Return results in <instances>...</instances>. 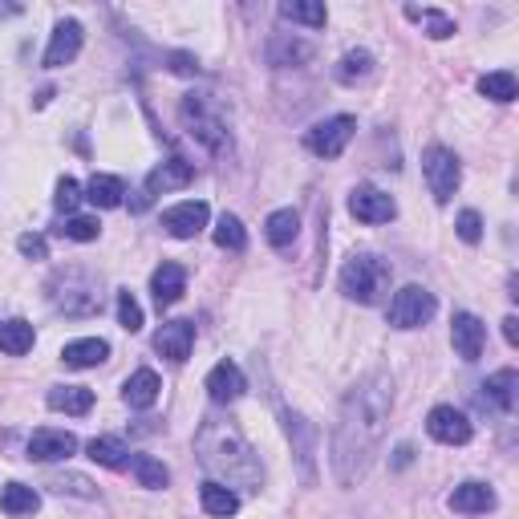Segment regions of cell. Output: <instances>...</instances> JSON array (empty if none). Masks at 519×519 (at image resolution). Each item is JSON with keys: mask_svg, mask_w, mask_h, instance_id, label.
<instances>
[{"mask_svg": "<svg viewBox=\"0 0 519 519\" xmlns=\"http://www.w3.org/2000/svg\"><path fill=\"white\" fill-rule=\"evenodd\" d=\"M82 199H86V195H82V187H78V183H73L69 175H65L61 183H57V195H53V203H57V211H65V215H73V211H78V207H82Z\"/></svg>", "mask_w": 519, "mask_h": 519, "instance_id": "39", "label": "cell"}, {"mask_svg": "<svg viewBox=\"0 0 519 519\" xmlns=\"http://www.w3.org/2000/svg\"><path fill=\"white\" fill-rule=\"evenodd\" d=\"M406 17H410V21H422V25H426V37H434V41H447V37L455 33V21L442 17V13H434V9H406Z\"/></svg>", "mask_w": 519, "mask_h": 519, "instance_id": "36", "label": "cell"}, {"mask_svg": "<svg viewBox=\"0 0 519 519\" xmlns=\"http://www.w3.org/2000/svg\"><path fill=\"white\" fill-rule=\"evenodd\" d=\"M369 69H374V57H369L365 49H349V53L341 57V65H337V78H341L345 86H353V82L369 78Z\"/></svg>", "mask_w": 519, "mask_h": 519, "instance_id": "34", "label": "cell"}, {"mask_svg": "<svg viewBox=\"0 0 519 519\" xmlns=\"http://www.w3.org/2000/svg\"><path fill=\"white\" fill-rule=\"evenodd\" d=\"M390 280H394V268L374 252H357L341 268V292L357 305H378L390 292Z\"/></svg>", "mask_w": 519, "mask_h": 519, "instance_id": "3", "label": "cell"}, {"mask_svg": "<svg viewBox=\"0 0 519 519\" xmlns=\"http://www.w3.org/2000/svg\"><path fill=\"white\" fill-rule=\"evenodd\" d=\"M503 337H507V345H519V321L515 317L503 321Z\"/></svg>", "mask_w": 519, "mask_h": 519, "instance_id": "44", "label": "cell"}, {"mask_svg": "<svg viewBox=\"0 0 519 519\" xmlns=\"http://www.w3.org/2000/svg\"><path fill=\"white\" fill-rule=\"evenodd\" d=\"M159 390H163V382H159L155 369H134L122 386V398H126L130 410H151L159 402Z\"/></svg>", "mask_w": 519, "mask_h": 519, "instance_id": "19", "label": "cell"}, {"mask_svg": "<svg viewBox=\"0 0 519 519\" xmlns=\"http://www.w3.org/2000/svg\"><path fill=\"white\" fill-rule=\"evenodd\" d=\"M82 41H86V33H82L78 21H57V29H53V37H49V49H45V65H49V69L69 65L73 57L82 53Z\"/></svg>", "mask_w": 519, "mask_h": 519, "instance_id": "15", "label": "cell"}, {"mask_svg": "<svg viewBox=\"0 0 519 519\" xmlns=\"http://www.w3.org/2000/svg\"><path fill=\"white\" fill-rule=\"evenodd\" d=\"M268 57H272V65H296V61H309L313 49L301 45V41H276V45L268 49Z\"/></svg>", "mask_w": 519, "mask_h": 519, "instance_id": "37", "label": "cell"}, {"mask_svg": "<svg viewBox=\"0 0 519 519\" xmlns=\"http://www.w3.org/2000/svg\"><path fill=\"white\" fill-rule=\"evenodd\" d=\"M207 219H211L207 203L187 199V203H175V207L163 211V228H167L175 240H195V236L207 228Z\"/></svg>", "mask_w": 519, "mask_h": 519, "instance_id": "11", "label": "cell"}, {"mask_svg": "<svg viewBox=\"0 0 519 519\" xmlns=\"http://www.w3.org/2000/svg\"><path fill=\"white\" fill-rule=\"evenodd\" d=\"M491 507H495V491L487 483H463L451 495V511H459V515H483Z\"/></svg>", "mask_w": 519, "mask_h": 519, "instance_id": "22", "label": "cell"}, {"mask_svg": "<svg viewBox=\"0 0 519 519\" xmlns=\"http://www.w3.org/2000/svg\"><path fill=\"white\" fill-rule=\"evenodd\" d=\"M426 430H430L434 442H442V447H467L471 434H475L471 418L455 406H434L430 418H426Z\"/></svg>", "mask_w": 519, "mask_h": 519, "instance_id": "8", "label": "cell"}, {"mask_svg": "<svg viewBox=\"0 0 519 519\" xmlns=\"http://www.w3.org/2000/svg\"><path fill=\"white\" fill-rule=\"evenodd\" d=\"M195 179V167L187 163V159H167L163 167H155L151 175H146V187H142V199L134 203L138 211L151 203L155 195H167V191H179V187H187Z\"/></svg>", "mask_w": 519, "mask_h": 519, "instance_id": "10", "label": "cell"}, {"mask_svg": "<svg viewBox=\"0 0 519 519\" xmlns=\"http://www.w3.org/2000/svg\"><path fill=\"white\" fill-rule=\"evenodd\" d=\"M451 345H455V353L463 361H479L483 345H487V325L475 313H455V321H451Z\"/></svg>", "mask_w": 519, "mask_h": 519, "instance_id": "14", "label": "cell"}, {"mask_svg": "<svg viewBox=\"0 0 519 519\" xmlns=\"http://www.w3.org/2000/svg\"><path fill=\"white\" fill-rule=\"evenodd\" d=\"M280 17L296 21V25H309V29H325V21H329L325 5H313V0H288V5H280Z\"/></svg>", "mask_w": 519, "mask_h": 519, "instance_id": "32", "label": "cell"}, {"mask_svg": "<svg viewBox=\"0 0 519 519\" xmlns=\"http://www.w3.org/2000/svg\"><path fill=\"white\" fill-rule=\"evenodd\" d=\"M244 390H248V382H244V369H240L236 361H219L211 374H207V394H211L215 406L236 402Z\"/></svg>", "mask_w": 519, "mask_h": 519, "instance_id": "16", "label": "cell"}, {"mask_svg": "<svg viewBox=\"0 0 519 519\" xmlns=\"http://www.w3.org/2000/svg\"><path fill=\"white\" fill-rule=\"evenodd\" d=\"M353 130H357V122H353L349 114H337V118L317 122V126L305 134V146H309L317 159H341L345 146L353 142Z\"/></svg>", "mask_w": 519, "mask_h": 519, "instance_id": "7", "label": "cell"}, {"mask_svg": "<svg viewBox=\"0 0 519 519\" xmlns=\"http://www.w3.org/2000/svg\"><path fill=\"white\" fill-rule=\"evenodd\" d=\"M37 507H41V495H37L33 487H25V483H9L5 491H0V511L13 515V519L33 515Z\"/></svg>", "mask_w": 519, "mask_h": 519, "instance_id": "29", "label": "cell"}, {"mask_svg": "<svg viewBox=\"0 0 519 519\" xmlns=\"http://www.w3.org/2000/svg\"><path fill=\"white\" fill-rule=\"evenodd\" d=\"M167 61H171V69H175V73H183V78H191V73H199V61H195L191 53H171Z\"/></svg>", "mask_w": 519, "mask_h": 519, "instance_id": "43", "label": "cell"}, {"mask_svg": "<svg viewBox=\"0 0 519 519\" xmlns=\"http://www.w3.org/2000/svg\"><path fill=\"white\" fill-rule=\"evenodd\" d=\"M57 232L65 240H73V244H90V240L102 236V224H98V219H86V215H65V224Z\"/></svg>", "mask_w": 519, "mask_h": 519, "instance_id": "35", "label": "cell"}, {"mask_svg": "<svg viewBox=\"0 0 519 519\" xmlns=\"http://www.w3.org/2000/svg\"><path fill=\"white\" fill-rule=\"evenodd\" d=\"M73 455H78V438L69 430H33V438H29L33 463H65Z\"/></svg>", "mask_w": 519, "mask_h": 519, "instance_id": "12", "label": "cell"}, {"mask_svg": "<svg viewBox=\"0 0 519 519\" xmlns=\"http://www.w3.org/2000/svg\"><path fill=\"white\" fill-rule=\"evenodd\" d=\"M390 406H394V394H390V378L382 374L357 382L345 394L337 426H333V475L341 487H353L357 479H365V471L382 455Z\"/></svg>", "mask_w": 519, "mask_h": 519, "instance_id": "1", "label": "cell"}, {"mask_svg": "<svg viewBox=\"0 0 519 519\" xmlns=\"http://www.w3.org/2000/svg\"><path fill=\"white\" fill-rule=\"evenodd\" d=\"M130 475L138 479V487H151V491H163L171 483V471L155 455H134L130 459Z\"/></svg>", "mask_w": 519, "mask_h": 519, "instance_id": "30", "label": "cell"}, {"mask_svg": "<svg viewBox=\"0 0 519 519\" xmlns=\"http://www.w3.org/2000/svg\"><path fill=\"white\" fill-rule=\"evenodd\" d=\"M434 313H438V301H434V292H426L422 284L398 288L394 301H390V325H394V329H418V325H426Z\"/></svg>", "mask_w": 519, "mask_h": 519, "instance_id": "6", "label": "cell"}, {"mask_svg": "<svg viewBox=\"0 0 519 519\" xmlns=\"http://www.w3.org/2000/svg\"><path fill=\"white\" fill-rule=\"evenodd\" d=\"M17 248H21V256H29V260H45V256H49L45 240H41V236H33V232H25V236L17 240Z\"/></svg>", "mask_w": 519, "mask_h": 519, "instance_id": "42", "label": "cell"}, {"mask_svg": "<svg viewBox=\"0 0 519 519\" xmlns=\"http://www.w3.org/2000/svg\"><path fill=\"white\" fill-rule=\"evenodd\" d=\"M422 175L430 183V195L438 203H451V195L459 191L463 183V167L455 159V151H447V146H430V151L422 155Z\"/></svg>", "mask_w": 519, "mask_h": 519, "instance_id": "5", "label": "cell"}, {"mask_svg": "<svg viewBox=\"0 0 519 519\" xmlns=\"http://www.w3.org/2000/svg\"><path fill=\"white\" fill-rule=\"evenodd\" d=\"M195 451H199V463L215 475V483H224V487L232 483V491H236V487L256 491L260 479H264L256 451L248 447V438H244L232 422L207 418L203 430H199V438H195Z\"/></svg>", "mask_w": 519, "mask_h": 519, "instance_id": "2", "label": "cell"}, {"mask_svg": "<svg viewBox=\"0 0 519 519\" xmlns=\"http://www.w3.org/2000/svg\"><path fill=\"white\" fill-rule=\"evenodd\" d=\"M110 357V345L102 341V337H82V341H69L65 349H61V361L69 365V369H94V365H102Z\"/></svg>", "mask_w": 519, "mask_h": 519, "instance_id": "21", "label": "cell"}, {"mask_svg": "<svg viewBox=\"0 0 519 519\" xmlns=\"http://www.w3.org/2000/svg\"><path fill=\"white\" fill-rule=\"evenodd\" d=\"M349 211H353V219H361V224H390V219L398 215V203L386 191L361 183L349 195Z\"/></svg>", "mask_w": 519, "mask_h": 519, "instance_id": "9", "label": "cell"}, {"mask_svg": "<svg viewBox=\"0 0 519 519\" xmlns=\"http://www.w3.org/2000/svg\"><path fill=\"white\" fill-rule=\"evenodd\" d=\"M118 325L122 329H130V333H138L142 329V305L134 301V292H118Z\"/></svg>", "mask_w": 519, "mask_h": 519, "instance_id": "38", "label": "cell"}, {"mask_svg": "<svg viewBox=\"0 0 519 519\" xmlns=\"http://www.w3.org/2000/svg\"><path fill=\"white\" fill-rule=\"evenodd\" d=\"M284 426H288V438H292V451H296V459H301V475H305V483H313L317 479V471H313V455H317V430L301 418V414H284Z\"/></svg>", "mask_w": 519, "mask_h": 519, "instance_id": "17", "label": "cell"}, {"mask_svg": "<svg viewBox=\"0 0 519 519\" xmlns=\"http://www.w3.org/2000/svg\"><path fill=\"white\" fill-rule=\"evenodd\" d=\"M264 236L272 248H292V240L301 236V215H296L292 207H280L268 215V224H264Z\"/></svg>", "mask_w": 519, "mask_h": 519, "instance_id": "23", "label": "cell"}, {"mask_svg": "<svg viewBox=\"0 0 519 519\" xmlns=\"http://www.w3.org/2000/svg\"><path fill=\"white\" fill-rule=\"evenodd\" d=\"M45 402H49V410H61V414H90L94 410V390H86V386H53Z\"/></svg>", "mask_w": 519, "mask_h": 519, "instance_id": "25", "label": "cell"}, {"mask_svg": "<svg viewBox=\"0 0 519 519\" xmlns=\"http://www.w3.org/2000/svg\"><path fill=\"white\" fill-rule=\"evenodd\" d=\"M122 199H126V183H122L118 175H94V179L86 183V203H94V207H102V211L122 207Z\"/></svg>", "mask_w": 519, "mask_h": 519, "instance_id": "26", "label": "cell"}, {"mask_svg": "<svg viewBox=\"0 0 519 519\" xmlns=\"http://www.w3.org/2000/svg\"><path fill=\"white\" fill-rule=\"evenodd\" d=\"M479 390H483V394H479V406H483V410L511 414V410H515V398H519V374H515V369H499V374H491Z\"/></svg>", "mask_w": 519, "mask_h": 519, "instance_id": "13", "label": "cell"}, {"mask_svg": "<svg viewBox=\"0 0 519 519\" xmlns=\"http://www.w3.org/2000/svg\"><path fill=\"white\" fill-rule=\"evenodd\" d=\"M151 292H155V301H159V309H167V305H175V301H183V292H187V272L179 268V264H159L155 268V276H151Z\"/></svg>", "mask_w": 519, "mask_h": 519, "instance_id": "20", "label": "cell"}, {"mask_svg": "<svg viewBox=\"0 0 519 519\" xmlns=\"http://www.w3.org/2000/svg\"><path fill=\"white\" fill-rule=\"evenodd\" d=\"M199 503H203L207 515H219V519H228V515L240 511V495L232 487H224V483H215V479H207L199 487Z\"/></svg>", "mask_w": 519, "mask_h": 519, "instance_id": "24", "label": "cell"}, {"mask_svg": "<svg viewBox=\"0 0 519 519\" xmlns=\"http://www.w3.org/2000/svg\"><path fill=\"white\" fill-rule=\"evenodd\" d=\"M49 487L53 491H69V495H82V499H94V487H90V479H82V475H73V479H49Z\"/></svg>", "mask_w": 519, "mask_h": 519, "instance_id": "40", "label": "cell"}, {"mask_svg": "<svg viewBox=\"0 0 519 519\" xmlns=\"http://www.w3.org/2000/svg\"><path fill=\"white\" fill-rule=\"evenodd\" d=\"M33 341H37V333H33V325H29V321H21V317H13V321L0 325V353L21 357V353H29V349H33Z\"/></svg>", "mask_w": 519, "mask_h": 519, "instance_id": "28", "label": "cell"}, {"mask_svg": "<svg viewBox=\"0 0 519 519\" xmlns=\"http://www.w3.org/2000/svg\"><path fill=\"white\" fill-rule=\"evenodd\" d=\"M191 345H195V321H167V325L155 333V349H159L167 361H187V357H191Z\"/></svg>", "mask_w": 519, "mask_h": 519, "instance_id": "18", "label": "cell"}, {"mask_svg": "<svg viewBox=\"0 0 519 519\" xmlns=\"http://www.w3.org/2000/svg\"><path fill=\"white\" fill-rule=\"evenodd\" d=\"M13 13H21L17 5H0V17H13Z\"/></svg>", "mask_w": 519, "mask_h": 519, "instance_id": "45", "label": "cell"}, {"mask_svg": "<svg viewBox=\"0 0 519 519\" xmlns=\"http://www.w3.org/2000/svg\"><path fill=\"white\" fill-rule=\"evenodd\" d=\"M90 459L98 463V467H110V471H122V467H130V451H126V442L122 438H110V434H102V438H94L90 442Z\"/></svg>", "mask_w": 519, "mask_h": 519, "instance_id": "27", "label": "cell"}, {"mask_svg": "<svg viewBox=\"0 0 519 519\" xmlns=\"http://www.w3.org/2000/svg\"><path fill=\"white\" fill-rule=\"evenodd\" d=\"M479 94L483 98H491V102H515V94H519V86H515V73L511 69H495V73H483L479 78Z\"/></svg>", "mask_w": 519, "mask_h": 519, "instance_id": "31", "label": "cell"}, {"mask_svg": "<svg viewBox=\"0 0 519 519\" xmlns=\"http://www.w3.org/2000/svg\"><path fill=\"white\" fill-rule=\"evenodd\" d=\"M459 236H463L467 244H479V240H483V219H479V211H463V215H459Z\"/></svg>", "mask_w": 519, "mask_h": 519, "instance_id": "41", "label": "cell"}, {"mask_svg": "<svg viewBox=\"0 0 519 519\" xmlns=\"http://www.w3.org/2000/svg\"><path fill=\"white\" fill-rule=\"evenodd\" d=\"M215 244L219 248H228V252H244V244H248V232H244V224L236 215H219V224H215Z\"/></svg>", "mask_w": 519, "mask_h": 519, "instance_id": "33", "label": "cell"}, {"mask_svg": "<svg viewBox=\"0 0 519 519\" xmlns=\"http://www.w3.org/2000/svg\"><path fill=\"white\" fill-rule=\"evenodd\" d=\"M183 126L191 130V138L195 142H203L211 155H228V146H232V138H228V126L219 122V114H211L195 94L191 98H183Z\"/></svg>", "mask_w": 519, "mask_h": 519, "instance_id": "4", "label": "cell"}]
</instances>
